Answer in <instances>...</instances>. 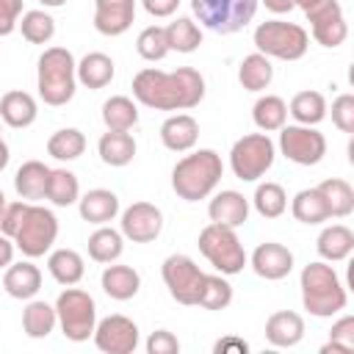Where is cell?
Instances as JSON below:
<instances>
[{"label":"cell","mask_w":354,"mask_h":354,"mask_svg":"<svg viewBox=\"0 0 354 354\" xmlns=\"http://www.w3.org/2000/svg\"><path fill=\"white\" fill-rule=\"evenodd\" d=\"M299 288H301L304 310L310 315H315V318H332L340 310H346V301H348L346 288H343L337 271L329 263H324V260L307 263L301 268Z\"/></svg>","instance_id":"obj_2"},{"label":"cell","mask_w":354,"mask_h":354,"mask_svg":"<svg viewBox=\"0 0 354 354\" xmlns=\"http://www.w3.org/2000/svg\"><path fill=\"white\" fill-rule=\"evenodd\" d=\"M199 252L205 254V260L224 277H232L238 271H243L246 266V252H243V243L241 238L235 235L232 227H224V224H207L202 232H199V241H196Z\"/></svg>","instance_id":"obj_7"},{"label":"cell","mask_w":354,"mask_h":354,"mask_svg":"<svg viewBox=\"0 0 354 354\" xmlns=\"http://www.w3.org/2000/svg\"><path fill=\"white\" fill-rule=\"evenodd\" d=\"M19 14H22V0H0V36L17 30Z\"/></svg>","instance_id":"obj_49"},{"label":"cell","mask_w":354,"mask_h":354,"mask_svg":"<svg viewBox=\"0 0 354 354\" xmlns=\"http://www.w3.org/2000/svg\"><path fill=\"white\" fill-rule=\"evenodd\" d=\"M213 351L216 354H246L249 351V343L243 340V337H235V335H227V337H221L216 346H213Z\"/></svg>","instance_id":"obj_50"},{"label":"cell","mask_w":354,"mask_h":354,"mask_svg":"<svg viewBox=\"0 0 354 354\" xmlns=\"http://www.w3.org/2000/svg\"><path fill=\"white\" fill-rule=\"evenodd\" d=\"M75 66H77V61L66 47H47L39 55L36 88H39V97L44 100V105L61 108L75 97V86H77Z\"/></svg>","instance_id":"obj_4"},{"label":"cell","mask_w":354,"mask_h":354,"mask_svg":"<svg viewBox=\"0 0 354 354\" xmlns=\"http://www.w3.org/2000/svg\"><path fill=\"white\" fill-rule=\"evenodd\" d=\"M25 210H28V202H8L6 210L0 213V232L14 238L19 224H22V218H25Z\"/></svg>","instance_id":"obj_47"},{"label":"cell","mask_w":354,"mask_h":354,"mask_svg":"<svg viewBox=\"0 0 354 354\" xmlns=\"http://www.w3.org/2000/svg\"><path fill=\"white\" fill-rule=\"evenodd\" d=\"M19 30H22V39L25 41H30V44H47L55 36V19L47 11L33 8V11H25L22 14Z\"/></svg>","instance_id":"obj_42"},{"label":"cell","mask_w":354,"mask_h":354,"mask_svg":"<svg viewBox=\"0 0 354 354\" xmlns=\"http://www.w3.org/2000/svg\"><path fill=\"white\" fill-rule=\"evenodd\" d=\"M133 97L155 111H188L205 97V77L194 66H180L174 72L141 69L133 77Z\"/></svg>","instance_id":"obj_1"},{"label":"cell","mask_w":354,"mask_h":354,"mask_svg":"<svg viewBox=\"0 0 354 354\" xmlns=\"http://www.w3.org/2000/svg\"><path fill=\"white\" fill-rule=\"evenodd\" d=\"M279 152L299 163V166H315L326 155V138L315 127L307 124H282L279 127Z\"/></svg>","instance_id":"obj_12"},{"label":"cell","mask_w":354,"mask_h":354,"mask_svg":"<svg viewBox=\"0 0 354 354\" xmlns=\"http://www.w3.org/2000/svg\"><path fill=\"white\" fill-rule=\"evenodd\" d=\"M39 3H41L44 8H58V6H64L66 0H39Z\"/></svg>","instance_id":"obj_56"},{"label":"cell","mask_w":354,"mask_h":354,"mask_svg":"<svg viewBox=\"0 0 354 354\" xmlns=\"http://www.w3.org/2000/svg\"><path fill=\"white\" fill-rule=\"evenodd\" d=\"M50 180V166L41 160H25L14 174V188L22 199H44Z\"/></svg>","instance_id":"obj_29"},{"label":"cell","mask_w":354,"mask_h":354,"mask_svg":"<svg viewBox=\"0 0 354 354\" xmlns=\"http://www.w3.org/2000/svg\"><path fill=\"white\" fill-rule=\"evenodd\" d=\"M55 315H58V326H61L66 340L83 343V340H88L94 335L97 304L88 296V290L66 285V290H61L58 299H55Z\"/></svg>","instance_id":"obj_6"},{"label":"cell","mask_w":354,"mask_h":354,"mask_svg":"<svg viewBox=\"0 0 354 354\" xmlns=\"http://www.w3.org/2000/svg\"><path fill=\"white\" fill-rule=\"evenodd\" d=\"M136 50L144 61H163L171 50H169V41H166V28L160 25H147L138 39H136Z\"/></svg>","instance_id":"obj_44"},{"label":"cell","mask_w":354,"mask_h":354,"mask_svg":"<svg viewBox=\"0 0 354 354\" xmlns=\"http://www.w3.org/2000/svg\"><path fill=\"white\" fill-rule=\"evenodd\" d=\"M260 0H191V11L196 19L213 33H238L243 30L257 11Z\"/></svg>","instance_id":"obj_8"},{"label":"cell","mask_w":354,"mask_h":354,"mask_svg":"<svg viewBox=\"0 0 354 354\" xmlns=\"http://www.w3.org/2000/svg\"><path fill=\"white\" fill-rule=\"evenodd\" d=\"M254 47L266 58L299 61V58H304V53L310 47V33L296 22L268 19L254 28Z\"/></svg>","instance_id":"obj_5"},{"label":"cell","mask_w":354,"mask_h":354,"mask_svg":"<svg viewBox=\"0 0 354 354\" xmlns=\"http://www.w3.org/2000/svg\"><path fill=\"white\" fill-rule=\"evenodd\" d=\"M39 116V108H36V100L28 94V91H6L0 97V119L14 127V130H22V127H30Z\"/></svg>","instance_id":"obj_23"},{"label":"cell","mask_w":354,"mask_h":354,"mask_svg":"<svg viewBox=\"0 0 354 354\" xmlns=\"http://www.w3.org/2000/svg\"><path fill=\"white\" fill-rule=\"evenodd\" d=\"M252 205L263 218H279L288 210V194L279 183H260L254 188Z\"/></svg>","instance_id":"obj_41"},{"label":"cell","mask_w":354,"mask_h":354,"mask_svg":"<svg viewBox=\"0 0 354 354\" xmlns=\"http://www.w3.org/2000/svg\"><path fill=\"white\" fill-rule=\"evenodd\" d=\"M14 238H8V235H3L0 232V268H8L11 263H14Z\"/></svg>","instance_id":"obj_52"},{"label":"cell","mask_w":354,"mask_h":354,"mask_svg":"<svg viewBox=\"0 0 354 354\" xmlns=\"http://www.w3.org/2000/svg\"><path fill=\"white\" fill-rule=\"evenodd\" d=\"M277 158V147L268 138V133H249L243 138H238L230 149V166L232 174L243 183H254L260 180Z\"/></svg>","instance_id":"obj_9"},{"label":"cell","mask_w":354,"mask_h":354,"mask_svg":"<svg viewBox=\"0 0 354 354\" xmlns=\"http://www.w3.org/2000/svg\"><path fill=\"white\" fill-rule=\"evenodd\" d=\"M252 271L268 282L285 279L293 271V252L277 241H266L252 252Z\"/></svg>","instance_id":"obj_16"},{"label":"cell","mask_w":354,"mask_h":354,"mask_svg":"<svg viewBox=\"0 0 354 354\" xmlns=\"http://www.w3.org/2000/svg\"><path fill=\"white\" fill-rule=\"evenodd\" d=\"M160 141L171 152H188L199 141V122L191 113H174L160 124Z\"/></svg>","instance_id":"obj_20"},{"label":"cell","mask_w":354,"mask_h":354,"mask_svg":"<svg viewBox=\"0 0 354 354\" xmlns=\"http://www.w3.org/2000/svg\"><path fill=\"white\" fill-rule=\"evenodd\" d=\"M315 188L324 194L332 218H346V216L354 213V188H351L346 180H340V177H329V180L318 183Z\"/></svg>","instance_id":"obj_35"},{"label":"cell","mask_w":354,"mask_h":354,"mask_svg":"<svg viewBox=\"0 0 354 354\" xmlns=\"http://www.w3.org/2000/svg\"><path fill=\"white\" fill-rule=\"evenodd\" d=\"M122 252H124V235H122L119 230L100 224V227L88 235V257H91L94 263H102V266L116 263V260L122 257Z\"/></svg>","instance_id":"obj_30"},{"label":"cell","mask_w":354,"mask_h":354,"mask_svg":"<svg viewBox=\"0 0 354 354\" xmlns=\"http://www.w3.org/2000/svg\"><path fill=\"white\" fill-rule=\"evenodd\" d=\"M136 19V0H94V28L102 36H122Z\"/></svg>","instance_id":"obj_17"},{"label":"cell","mask_w":354,"mask_h":354,"mask_svg":"<svg viewBox=\"0 0 354 354\" xmlns=\"http://www.w3.org/2000/svg\"><path fill=\"white\" fill-rule=\"evenodd\" d=\"M113 58L105 53H86L75 66L77 83H83L86 88H105L113 80Z\"/></svg>","instance_id":"obj_27"},{"label":"cell","mask_w":354,"mask_h":354,"mask_svg":"<svg viewBox=\"0 0 354 354\" xmlns=\"http://www.w3.org/2000/svg\"><path fill=\"white\" fill-rule=\"evenodd\" d=\"M86 152V136L77 127H61L47 138V155L55 160H77Z\"/></svg>","instance_id":"obj_39"},{"label":"cell","mask_w":354,"mask_h":354,"mask_svg":"<svg viewBox=\"0 0 354 354\" xmlns=\"http://www.w3.org/2000/svg\"><path fill=\"white\" fill-rule=\"evenodd\" d=\"M97 152H100V160L105 166L122 169L136 158V138L127 130H108L100 136Z\"/></svg>","instance_id":"obj_25"},{"label":"cell","mask_w":354,"mask_h":354,"mask_svg":"<svg viewBox=\"0 0 354 354\" xmlns=\"http://www.w3.org/2000/svg\"><path fill=\"white\" fill-rule=\"evenodd\" d=\"M77 210H80V218L88 221V224H108L116 218L119 213V196L108 188H91L86 191L80 199H77Z\"/></svg>","instance_id":"obj_22"},{"label":"cell","mask_w":354,"mask_h":354,"mask_svg":"<svg viewBox=\"0 0 354 354\" xmlns=\"http://www.w3.org/2000/svg\"><path fill=\"white\" fill-rule=\"evenodd\" d=\"M315 3H321V0H293V6H299L301 11H307V8H313Z\"/></svg>","instance_id":"obj_55"},{"label":"cell","mask_w":354,"mask_h":354,"mask_svg":"<svg viewBox=\"0 0 354 354\" xmlns=\"http://www.w3.org/2000/svg\"><path fill=\"white\" fill-rule=\"evenodd\" d=\"M58 238V218L50 207H41V205H28L25 210V218L14 235V246L25 254V257H41L44 252L53 249Z\"/></svg>","instance_id":"obj_10"},{"label":"cell","mask_w":354,"mask_h":354,"mask_svg":"<svg viewBox=\"0 0 354 354\" xmlns=\"http://www.w3.org/2000/svg\"><path fill=\"white\" fill-rule=\"evenodd\" d=\"M315 249L326 263H340L354 252V232L346 224H329L318 232Z\"/></svg>","instance_id":"obj_26"},{"label":"cell","mask_w":354,"mask_h":354,"mask_svg":"<svg viewBox=\"0 0 354 354\" xmlns=\"http://www.w3.org/2000/svg\"><path fill=\"white\" fill-rule=\"evenodd\" d=\"M91 337H94V346L105 354H133L138 348V340H141L138 324L127 315H119V313L97 321Z\"/></svg>","instance_id":"obj_13"},{"label":"cell","mask_w":354,"mask_h":354,"mask_svg":"<svg viewBox=\"0 0 354 354\" xmlns=\"http://www.w3.org/2000/svg\"><path fill=\"white\" fill-rule=\"evenodd\" d=\"M332 122L343 133H354V94H340L332 100Z\"/></svg>","instance_id":"obj_46"},{"label":"cell","mask_w":354,"mask_h":354,"mask_svg":"<svg viewBox=\"0 0 354 354\" xmlns=\"http://www.w3.org/2000/svg\"><path fill=\"white\" fill-rule=\"evenodd\" d=\"M3 288H6V293L11 299L28 301V299H33L41 290V271L30 260L11 263L6 268V274H3Z\"/></svg>","instance_id":"obj_21"},{"label":"cell","mask_w":354,"mask_h":354,"mask_svg":"<svg viewBox=\"0 0 354 354\" xmlns=\"http://www.w3.org/2000/svg\"><path fill=\"white\" fill-rule=\"evenodd\" d=\"M252 119L254 124L263 130V133H274L285 124L288 119V105L282 97L277 94H266V97H257V102L252 105Z\"/></svg>","instance_id":"obj_37"},{"label":"cell","mask_w":354,"mask_h":354,"mask_svg":"<svg viewBox=\"0 0 354 354\" xmlns=\"http://www.w3.org/2000/svg\"><path fill=\"white\" fill-rule=\"evenodd\" d=\"M55 207H69L80 199V183L69 169H50L47 180V194H44Z\"/></svg>","instance_id":"obj_38"},{"label":"cell","mask_w":354,"mask_h":354,"mask_svg":"<svg viewBox=\"0 0 354 354\" xmlns=\"http://www.w3.org/2000/svg\"><path fill=\"white\" fill-rule=\"evenodd\" d=\"M102 122L108 130H133L138 122V105L130 97L116 94L102 102Z\"/></svg>","instance_id":"obj_36"},{"label":"cell","mask_w":354,"mask_h":354,"mask_svg":"<svg viewBox=\"0 0 354 354\" xmlns=\"http://www.w3.org/2000/svg\"><path fill=\"white\" fill-rule=\"evenodd\" d=\"M122 235L133 243H152L163 230V213L152 202H133L122 213Z\"/></svg>","instance_id":"obj_15"},{"label":"cell","mask_w":354,"mask_h":354,"mask_svg":"<svg viewBox=\"0 0 354 354\" xmlns=\"http://www.w3.org/2000/svg\"><path fill=\"white\" fill-rule=\"evenodd\" d=\"M274 80V66H271V58H266L263 53H249L241 66H238V83L246 88V91H263L268 88Z\"/></svg>","instance_id":"obj_31"},{"label":"cell","mask_w":354,"mask_h":354,"mask_svg":"<svg viewBox=\"0 0 354 354\" xmlns=\"http://www.w3.org/2000/svg\"><path fill=\"white\" fill-rule=\"evenodd\" d=\"M47 268L58 285H77L86 274V263L75 249H55L47 257Z\"/></svg>","instance_id":"obj_34"},{"label":"cell","mask_w":354,"mask_h":354,"mask_svg":"<svg viewBox=\"0 0 354 354\" xmlns=\"http://www.w3.org/2000/svg\"><path fill=\"white\" fill-rule=\"evenodd\" d=\"M224 174V163L216 149H196L177 160L171 169V188L185 202H199L213 194Z\"/></svg>","instance_id":"obj_3"},{"label":"cell","mask_w":354,"mask_h":354,"mask_svg":"<svg viewBox=\"0 0 354 354\" xmlns=\"http://www.w3.org/2000/svg\"><path fill=\"white\" fill-rule=\"evenodd\" d=\"M304 14H307V22H310L313 39L321 47H340L346 41L348 22H346L343 6L337 0H321L313 8H307Z\"/></svg>","instance_id":"obj_14"},{"label":"cell","mask_w":354,"mask_h":354,"mask_svg":"<svg viewBox=\"0 0 354 354\" xmlns=\"http://www.w3.org/2000/svg\"><path fill=\"white\" fill-rule=\"evenodd\" d=\"M304 337V318L293 310H277L266 321V340L277 348H293Z\"/></svg>","instance_id":"obj_18"},{"label":"cell","mask_w":354,"mask_h":354,"mask_svg":"<svg viewBox=\"0 0 354 354\" xmlns=\"http://www.w3.org/2000/svg\"><path fill=\"white\" fill-rule=\"evenodd\" d=\"M166 41H169V50L194 53L202 44V30L191 17H177L174 22L166 25Z\"/></svg>","instance_id":"obj_40"},{"label":"cell","mask_w":354,"mask_h":354,"mask_svg":"<svg viewBox=\"0 0 354 354\" xmlns=\"http://www.w3.org/2000/svg\"><path fill=\"white\" fill-rule=\"evenodd\" d=\"M288 113L296 119V124H307V127H315L318 122L326 119V100L321 91H299L293 94L290 105H288Z\"/></svg>","instance_id":"obj_32"},{"label":"cell","mask_w":354,"mask_h":354,"mask_svg":"<svg viewBox=\"0 0 354 354\" xmlns=\"http://www.w3.org/2000/svg\"><path fill=\"white\" fill-rule=\"evenodd\" d=\"M100 285L105 290V296L116 299V301H127L138 293L141 288V274L133 268V266H119V263H108L102 277H100Z\"/></svg>","instance_id":"obj_24"},{"label":"cell","mask_w":354,"mask_h":354,"mask_svg":"<svg viewBox=\"0 0 354 354\" xmlns=\"http://www.w3.org/2000/svg\"><path fill=\"white\" fill-rule=\"evenodd\" d=\"M58 324L55 315V304H47L41 299H28L25 310H22V329L28 337L33 340H44Z\"/></svg>","instance_id":"obj_28"},{"label":"cell","mask_w":354,"mask_h":354,"mask_svg":"<svg viewBox=\"0 0 354 354\" xmlns=\"http://www.w3.org/2000/svg\"><path fill=\"white\" fill-rule=\"evenodd\" d=\"M6 205H8V202H6V194H3V191H0V213H3V210H6Z\"/></svg>","instance_id":"obj_57"},{"label":"cell","mask_w":354,"mask_h":354,"mask_svg":"<svg viewBox=\"0 0 354 354\" xmlns=\"http://www.w3.org/2000/svg\"><path fill=\"white\" fill-rule=\"evenodd\" d=\"M232 301V285L224 279V274H205L202 290H199V307L205 310H224Z\"/></svg>","instance_id":"obj_43"},{"label":"cell","mask_w":354,"mask_h":354,"mask_svg":"<svg viewBox=\"0 0 354 354\" xmlns=\"http://www.w3.org/2000/svg\"><path fill=\"white\" fill-rule=\"evenodd\" d=\"M147 351L149 354H177L180 351V340L169 332V329H158L147 337Z\"/></svg>","instance_id":"obj_48"},{"label":"cell","mask_w":354,"mask_h":354,"mask_svg":"<svg viewBox=\"0 0 354 354\" xmlns=\"http://www.w3.org/2000/svg\"><path fill=\"white\" fill-rule=\"evenodd\" d=\"M266 3V8L268 11H274V14H288V11H293L296 6H293V0H263Z\"/></svg>","instance_id":"obj_53"},{"label":"cell","mask_w":354,"mask_h":354,"mask_svg":"<svg viewBox=\"0 0 354 354\" xmlns=\"http://www.w3.org/2000/svg\"><path fill=\"white\" fill-rule=\"evenodd\" d=\"M321 351H324V354H326V351H343V354L354 351V318H351V315H343V318H337V321L332 324V329H329V343L321 346Z\"/></svg>","instance_id":"obj_45"},{"label":"cell","mask_w":354,"mask_h":354,"mask_svg":"<svg viewBox=\"0 0 354 354\" xmlns=\"http://www.w3.org/2000/svg\"><path fill=\"white\" fill-rule=\"evenodd\" d=\"M290 213L296 221L301 224H321V221H329V207H326V199L318 188H304L293 196L290 202Z\"/></svg>","instance_id":"obj_33"},{"label":"cell","mask_w":354,"mask_h":354,"mask_svg":"<svg viewBox=\"0 0 354 354\" xmlns=\"http://www.w3.org/2000/svg\"><path fill=\"white\" fill-rule=\"evenodd\" d=\"M207 216L213 224H224V227L235 230L249 218V199L232 188L218 191L207 205Z\"/></svg>","instance_id":"obj_19"},{"label":"cell","mask_w":354,"mask_h":354,"mask_svg":"<svg viewBox=\"0 0 354 354\" xmlns=\"http://www.w3.org/2000/svg\"><path fill=\"white\" fill-rule=\"evenodd\" d=\"M8 158H11V152H8V144L0 138V171L8 166Z\"/></svg>","instance_id":"obj_54"},{"label":"cell","mask_w":354,"mask_h":354,"mask_svg":"<svg viewBox=\"0 0 354 354\" xmlns=\"http://www.w3.org/2000/svg\"><path fill=\"white\" fill-rule=\"evenodd\" d=\"M141 6L147 8V14L152 17H171L180 6V0H141Z\"/></svg>","instance_id":"obj_51"},{"label":"cell","mask_w":354,"mask_h":354,"mask_svg":"<svg viewBox=\"0 0 354 354\" xmlns=\"http://www.w3.org/2000/svg\"><path fill=\"white\" fill-rule=\"evenodd\" d=\"M160 277L163 285L169 288V296L177 304H196L199 301V290L205 282V271L188 257V254H169L160 266Z\"/></svg>","instance_id":"obj_11"}]
</instances>
